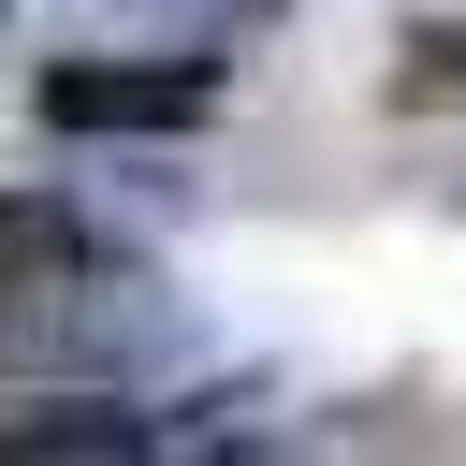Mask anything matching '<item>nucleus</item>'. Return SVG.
<instances>
[{
  "label": "nucleus",
  "instance_id": "nucleus-1",
  "mask_svg": "<svg viewBox=\"0 0 466 466\" xmlns=\"http://www.w3.org/2000/svg\"><path fill=\"white\" fill-rule=\"evenodd\" d=\"M44 116L58 131H189L204 73H44Z\"/></svg>",
  "mask_w": 466,
  "mask_h": 466
},
{
  "label": "nucleus",
  "instance_id": "nucleus-2",
  "mask_svg": "<svg viewBox=\"0 0 466 466\" xmlns=\"http://www.w3.org/2000/svg\"><path fill=\"white\" fill-rule=\"evenodd\" d=\"M73 218L58 204H0V306H44V291H73Z\"/></svg>",
  "mask_w": 466,
  "mask_h": 466
},
{
  "label": "nucleus",
  "instance_id": "nucleus-3",
  "mask_svg": "<svg viewBox=\"0 0 466 466\" xmlns=\"http://www.w3.org/2000/svg\"><path fill=\"white\" fill-rule=\"evenodd\" d=\"M0 451H146V422H131V408H102V393H87V408H44V422H15V408H0Z\"/></svg>",
  "mask_w": 466,
  "mask_h": 466
}]
</instances>
